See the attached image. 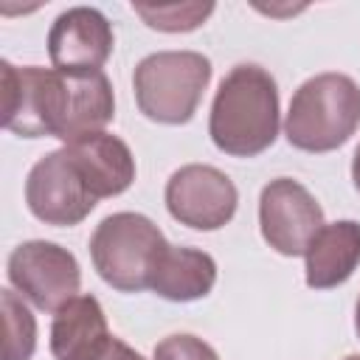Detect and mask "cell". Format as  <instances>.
I'll return each mask as SVG.
<instances>
[{"mask_svg":"<svg viewBox=\"0 0 360 360\" xmlns=\"http://www.w3.org/2000/svg\"><path fill=\"white\" fill-rule=\"evenodd\" d=\"M278 84L259 65H233L214 96L208 135L231 158H256L278 138Z\"/></svg>","mask_w":360,"mask_h":360,"instance_id":"6da1fadb","label":"cell"},{"mask_svg":"<svg viewBox=\"0 0 360 360\" xmlns=\"http://www.w3.org/2000/svg\"><path fill=\"white\" fill-rule=\"evenodd\" d=\"M360 127V87L346 73H318L290 98L284 135L301 152H332Z\"/></svg>","mask_w":360,"mask_h":360,"instance_id":"7a4b0ae2","label":"cell"},{"mask_svg":"<svg viewBox=\"0 0 360 360\" xmlns=\"http://www.w3.org/2000/svg\"><path fill=\"white\" fill-rule=\"evenodd\" d=\"M169 248L160 228L135 211L104 217L90 236V259L96 273L118 292L149 290L155 267Z\"/></svg>","mask_w":360,"mask_h":360,"instance_id":"3957f363","label":"cell"},{"mask_svg":"<svg viewBox=\"0 0 360 360\" xmlns=\"http://www.w3.org/2000/svg\"><path fill=\"white\" fill-rule=\"evenodd\" d=\"M211 70V59L200 51H158L143 56L132 73L138 110L158 124L174 127L191 121Z\"/></svg>","mask_w":360,"mask_h":360,"instance_id":"277c9868","label":"cell"},{"mask_svg":"<svg viewBox=\"0 0 360 360\" xmlns=\"http://www.w3.org/2000/svg\"><path fill=\"white\" fill-rule=\"evenodd\" d=\"M6 273L11 287L42 312H59L79 295L82 287L76 256L68 248L45 239L17 245L8 256Z\"/></svg>","mask_w":360,"mask_h":360,"instance_id":"5b68a950","label":"cell"},{"mask_svg":"<svg viewBox=\"0 0 360 360\" xmlns=\"http://www.w3.org/2000/svg\"><path fill=\"white\" fill-rule=\"evenodd\" d=\"M25 202L39 222L70 228L90 217L98 200L93 197L79 166L62 146L42 155L31 166L25 177Z\"/></svg>","mask_w":360,"mask_h":360,"instance_id":"8992f818","label":"cell"},{"mask_svg":"<svg viewBox=\"0 0 360 360\" xmlns=\"http://www.w3.org/2000/svg\"><path fill=\"white\" fill-rule=\"evenodd\" d=\"M323 208L292 177H276L259 197V228L264 242L281 256H304L323 228Z\"/></svg>","mask_w":360,"mask_h":360,"instance_id":"52a82bcc","label":"cell"},{"mask_svg":"<svg viewBox=\"0 0 360 360\" xmlns=\"http://www.w3.org/2000/svg\"><path fill=\"white\" fill-rule=\"evenodd\" d=\"M169 214L194 231H217L228 225L239 205V191L233 180L205 163L180 166L166 183Z\"/></svg>","mask_w":360,"mask_h":360,"instance_id":"ba28073f","label":"cell"},{"mask_svg":"<svg viewBox=\"0 0 360 360\" xmlns=\"http://www.w3.org/2000/svg\"><path fill=\"white\" fill-rule=\"evenodd\" d=\"M3 127L22 138H53V68L0 62Z\"/></svg>","mask_w":360,"mask_h":360,"instance_id":"9c48e42d","label":"cell"},{"mask_svg":"<svg viewBox=\"0 0 360 360\" xmlns=\"http://www.w3.org/2000/svg\"><path fill=\"white\" fill-rule=\"evenodd\" d=\"M112 45L110 20L90 6L62 11L48 31V56L56 70H101Z\"/></svg>","mask_w":360,"mask_h":360,"instance_id":"30bf717a","label":"cell"},{"mask_svg":"<svg viewBox=\"0 0 360 360\" xmlns=\"http://www.w3.org/2000/svg\"><path fill=\"white\" fill-rule=\"evenodd\" d=\"M115 115L112 84L104 70H59V127L56 138L65 143L104 132Z\"/></svg>","mask_w":360,"mask_h":360,"instance_id":"8fae6325","label":"cell"},{"mask_svg":"<svg viewBox=\"0 0 360 360\" xmlns=\"http://www.w3.org/2000/svg\"><path fill=\"white\" fill-rule=\"evenodd\" d=\"M96 200L124 194L135 180V158L129 146L110 132H90L65 143Z\"/></svg>","mask_w":360,"mask_h":360,"instance_id":"7c38bea8","label":"cell"},{"mask_svg":"<svg viewBox=\"0 0 360 360\" xmlns=\"http://www.w3.org/2000/svg\"><path fill=\"white\" fill-rule=\"evenodd\" d=\"M307 287L332 290L346 284L360 264V222L338 219L323 225L309 242L307 253Z\"/></svg>","mask_w":360,"mask_h":360,"instance_id":"4fadbf2b","label":"cell"},{"mask_svg":"<svg viewBox=\"0 0 360 360\" xmlns=\"http://www.w3.org/2000/svg\"><path fill=\"white\" fill-rule=\"evenodd\" d=\"M112 338L107 315L96 295H76L51 323V354L53 360H90Z\"/></svg>","mask_w":360,"mask_h":360,"instance_id":"5bb4252c","label":"cell"},{"mask_svg":"<svg viewBox=\"0 0 360 360\" xmlns=\"http://www.w3.org/2000/svg\"><path fill=\"white\" fill-rule=\"evenodd\" d=\"M217 284V262L211 253L197 248L169 245L155 267L149 290L166 301H197L205 298Z\"/></svg>","mask_w":360,"mask_h":360,"instance_id":"9a60e30c","label":"cell"},{"mask_svg":"<svg viewBox=\"0 0 360 360\" xmlns=\"http://www.w3.org/2000/svg\"><path fill=\"white\" fill-rule=\"evenodd\" d=\"M0 301H3V329H6L3 360H31L37 349V318L25 307L22 295L14 290H3Z\"/></svg>","mask_w":360,"mask_h":360,"instance_id":"2e32d148","label":"cell"},{"mask_svg":"<svg viewBox=\"0 0 360 360\" xmlns=\"http://www.w3.org/2000/svg\"><path fill=\"white\" fill-rule=\"evenodd\" d=\"M132 11L155 31L186 34L200 28L214 14V3H160V6L132 3Z\"/></svg>","mask_w":360,"mask_h":360,"instance_id":"e0dca14e","label":"cell"},{"mask_svg":"<svg viewBox=\"0 0 360 360\" xmlns=\"http://www.w3.org/2000/svg\"><path fill=\"white\" fill-rule=\"evenodd\" d=\"M155 360H219L217 352L197 335H169L155 346Z\"/></svg>","mask_w":360,"mask_h":360,"instance_id":"ac0fdd59","label":"cell"},{"mask_svg":"<svg viewBox=\"0 0 360 360\" xmlns=\"http://www.w3.org/2000/svg\"><path fill=\"white\" fill-rule=\"evenodd\" d=\"M90 360H146V357H143V354H138L132 346H127L121 338H115V335H112V338H110V340H107V343H104V346H101Z\"/></svg>","mask_w":360,"mask_h":360,"instance_id":"d6986e66","label":"cell"},{"mask_svg":"<svg viewBox=\"0 0 360 360\" xmlns=\"http://www.w3.org/2000/svg\"><path fill=\"white\" fill-rule=\"evenodd\" d=\"M352 180H354V188L360 191V143H357L354 158H352Z\"/></svg>","mask_w":360,"mask_h":360,"instance_id":"ffe728a7","label":"cell"},{"mask_svg":"<svg viewBox=\"0 0 360 360\" xmlns=\"http://www.w3.org/2000/svg\"><path fill=\"white\" fill-rule=\"evenodd\" d=\"M354 329H357V335H360V301H357V312H354Z\"/></svg>","mask_w":360,"mask_h":360,"instance_id":"44dd1931","label":"cell"},{"mask_svg":"<svg viewBox=\"0 0 360 360\" xmlns=\"http://www.w3.org/2000/svg\"><path fill=\"white\" fill-rule=\"evenodd\" d=\"M343 360H360V354H349V357H343Z\"/></svg>","mask_w":360,"mask_h":360,"instance_id":"7402d4cb","label":"cell"}]
</instances>
